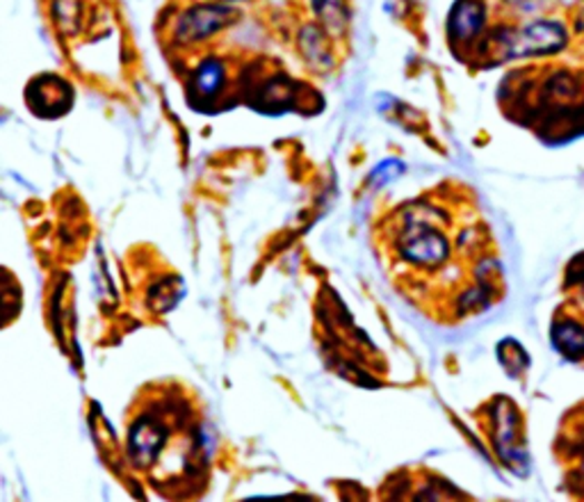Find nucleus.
<instances>
[{
  "label": "nucleus",
  "mask_w": 584,
  "mask_h": 502,
  "mask_svg": "<svg viewBox=\"0 0 584 502\" xmlns=\"http://www.w3.org/2000/svg\"><path fill=\"white\" fill-rule=\"evenodd\" d=\"M372 240L389 283L427 320L456 324L497 298L489 229L456 192L432 190L393 205L372 227Z\"/></svg>",
  "instance_id": "f257e3e1"
},
{
  "label": "nucleus",
  "mask_w": 584,
  "mask_h": 502,
  "mask_svg": "<svg viewBox=\"0 0 584 502\" xmlns=\"http://www.w3.org/2000/svg\"><path fill=\"white\" fill-rule=\"evenodd\" d=\"M127 454L144 482L167 500H192L211 473L203 411L177 382L144 386L127 413Z\"/></svg>",
  "instance_id": "f03ea898"
},
{
  "label": "nucleus",
  "mask_w": 584,
  "mask_h": 502,
  "mask_svg": "<svg viewBox=\"0 0 584 502\" xmlns=\"http://www.w3.org/2000/svg\"><path fill=\"white\" fill-rule=\"evenodd\" d=\"M497 47L505 60L555 56L568 47V30L562 21L536 19L523 28L505 30L497 39Z\"/></svg>",
  "instance_id": "7ed1b4c3"
},
{
  "label": "nucleus",
  "mask_w": 584,
  "mask_h": 502,
  "mask_svg": "<svg viewBox=\"0 0 584 502\" xmlns=\"http://www.w3.org/2000/svg\"><path fill=\"white\" fill-rule=\"evenodd\" d=\"M238 12L231 6L220 3H203L185 10L177 23V41L179 44H199L208 37H213L222 28L235 21Z\"/></svg>",
  "instance_id": "20e7f679"
},
{
  "label": "nucleus",
  "mask_w": 584,
  "mask_h": 502,
  "mask_svg": "<svg viewBox=\"0 0 584 502\" xmlns=\"http://www.w3.org/2000/svg\"><path fill=\"white\" fill-rule=\"evenodd\" d=\"M486 23L484 0H459L450 12V39L456 44H469L475 39Z\"/></svg>",
  "instance_id": "39448f33"
},
{
  "label": "nucleus",
  "mask_w": 584,
  "mask_h": 502,
  "mask_svg": "<svg viewBox=\"0 0 584 502\" xmlns=\"http://www.w3.org/2000/svg\"><path fill=\"white\" fill-rule=\"evenodd\" d=\"M226 80H229L226 64L220 58H208L194 69V73L190 78L192 97H197L201 101H213L224 92Z\"/></svg>",
  "instance_id": "423d86ee"
},
{
  "label": "nucleus",
  "mask_w": 584,
  "mask_h": 502,
  "mask_svg": "<svg viewBox=\"0 0 584 502\" xmlns=\"http://www.w3.org/2000/svg\"><path fill=\"white\" fill-rule=\"evenodd\" d=\"M553 345L568 361H584V324L575 318H560L553 324Z\"/></svg>",
  "instance_id": "0eeeda50"
},
{
  "label": "nucleus",
  "mask_w": 584,
  "mask_h": 502,
  "mask_svg": "<svg viewBox=\"0 0 584 502\" xmlns=\"http://www.w3.org/2000/svg\"><path fill=\"white\" fill-rule=\"evenodd\" d=\"M313 12L326 26L329 32L339 34L348 28V6L345 0H311Z\"/></svg>",
  "instance_id": "6e6552de"
},
{
  "label": "nucleus",
  "mask_w": 584,
  "mask_h": 502,
  "mask_svg": "<svg viewBox=\"0 0 584 502\" xmlns=\"http://www.w3.org/2000/svg\"><path fill=\"white\" fill-rule=\"evenodd\" d=\"M575 28H577L580 32H584V6H582L580 12L575 14Z\"/></svg>",
  "instance_id": "1a4fd4ad"
},
{
  "label": "nucleus",
  "mask_w": 584,
  "mask_h": 502,
  "mask_svg": "<svg viewBox=\"0 0 584 502\" xmlns=\"http://www.w3.org/2000/svg\"><path fill=\"white\" fill-rule=\"evenodd\" d=\"M505 3H510V6H518V3H525V0H505Z\"/></svg>",
  "instance_id": "9d476101"
},
{
  "label": "nucleus",
  "mask_w": 584,
  "mask_h": 502,
  "mask_svg": "<svg viewBox=\"0 0 584 502\" xmlns=\"http://www.w3.org/2000/svg\"><path fill=\"white\" fill-rule=\"evenodd\" d=\"M233 3H238V0H233Z\"/></svg>",
  "instance_id": "9b49d317"
}]
</instances>
